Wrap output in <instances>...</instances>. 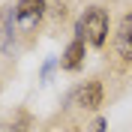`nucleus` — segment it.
Listing matches in <instances>:
<instances>
[{
    "instance_id": "1",
    "label": "nucleus",
    "mask_w": 132,
    "mask_h": 132,
    "mask_svg": "<svg viewBox=\"0 0 132 132\" xmlns=\"http://www.w3.org/2000/svg\"><path fill=\"white\" fill-rule=\"evenodd\" d=\"M75 39H81L84 45H93V48H102L108 39V12L102 6H87L75 24Z\"/></svg>"
},
{
    "instance_id": "2",
    "label": "nucleus",
    "mask_w": 132,
    "mask_h": 132,
    "mask_svg": "<svg viewBox=\"0 0 132 132\" xmlns=\"http://www.w3.org/2000/svg\"><path fill=\"white\" fill-rule=\"evenodd\" d=\"M45 9H48L45 0H18V3H15V27L33 30V27L42 21Z\"/></svg>"
},
{
    "instance_id": "3",
    "label": "nucleus",
    "mask_w": 132,
    "mask_h": 132,
    "mask_svg": "<svg viewBox=\"0 0 132 132\" xmlns=\"http://www.w3.org/2000/svg\"><path fill=\"white\" fill-rule=\"evenodd\" d=\"M75 105L84 108V111H96L102 105V84L93 78V81H84L78 90H75Z\"/></svg>"
},
{
    "instance_id": "4",
    "label": "nucleus",
    "mask_w": 132,
    "mask_h": 132,
    "mask_svg": "<svg viewBox=\"0 0 132 132\" xmlns=\"http://www.w3.org/2000/svg\"><path fill=\"white\" fill-rule=\"evenodd\" d=\"M114 45H117V54L123 60H132V12H126L117 24L114 33Z\"/></svg>"
},
{
    "instance_id": "5",
    "label": "nucleus",
    "mask_w": 132,
    "mask_h": 132,
    "mask_svg": "<svg viewBox=\"0 0 132 132\" xmlns=\"http://www.w3.org/2000/svg\"><path fill=\"white\" fill-rule=\"evenodd\" d=\"M84 54H87V45H84L81 39H72L69 45H66L63 57H60V66H63L66 72H75V69L84 66Z\"/></svg>"
},
{
    "instance_id": "6",
    "label": "nucleus",
    "mask_w": 132,
    "mask_h": 132,
    "mask_svg": "<svg viewBox=\"0 0 132 132\" xmlns=\"http://www.w3.org/2000/svg\"><path fill=\"white\" fill-rule=\"evenodd\" d=\"M12 33H15V9L9 6L0 12V51L12 48Z\"/></svg>"
},
{
    "instance_id": "7",
    "label": "nucleus",
    "mask_w": 132,
    "mask_h": 132,
    "mask_svg": "<svg viewBox=\"0 0 132 132\" xmlns=\"http://www.w3.org/2000/svg\"><path fill=\"white\" fill-rule=\"evenodd\" d=\"M93 132H105V117H99L96 123H93Z\"/></svg>"
}]
</instances>
